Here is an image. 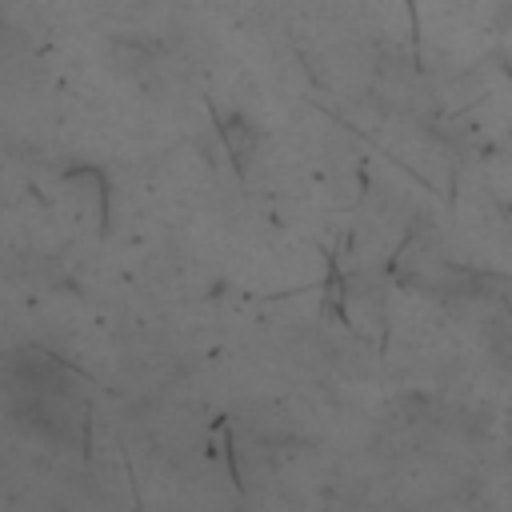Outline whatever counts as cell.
I'll return each instance as SVG.
<instances>
[{"label": "cell", "instance_id": "obj_1", "mask_svg": "<svg viewBox=\"0 0 512 512\" xmlns=\"http://www.w3.org/2000/svg\"><path fill=\"white\" fill-rule=\"evenodd\" d=\"M492 20L504 36H512V0H492Z\"/></svg>", "mask_w": 512, "mask_h": 512}]
</instances>
